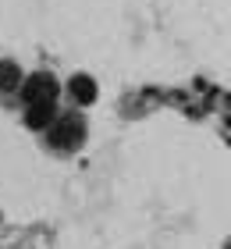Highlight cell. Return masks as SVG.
I'll return each mask as SVG.
<instances>
[{"label": "cell", "instance_id": "7a4b0ae2", "mask_svg": "<svg viewBox=\"0 0 231 249\" xmlns=\"http://www.w3.org/2000/svg\"><path fill=\"white\" fill-rule=\"evenodd\" d=\"M21 96H25V104H53L57 93H61V82L50 75V71H36L29 78H21Z\"/></svg>", "mask_w": 231, "mask_h": 249}, {"label": "cell", "instance_id": "5b68a950", "mask_svg": "<svg viewBox=\"0 0 231 249\" xmlns=\"http://www.w3.org/2000/svg\"><path fill=\"white\" fill-rule=\"evenodd\" d=\"M21 68L15 61H0V93H15V89H21Z\"/></svg>", "mask_w": 231, "mask_h": 249}, {"label": "cell", "instance_id": "277c9868", "mask_svg": "<svg viewBox=\"0 0 231 249\" xmlns=\"http://www.w3.org/2000/svg\"><path fill=\"white\" fill-rule=\"evenodd\" d=\"M53 121H57V107H53V104H29L25 124H29L32 132H46Z\"/></svg>", "mask_w": 231, "mask_h": 249}, {"label": "cell", "instance_id": "6da1fadb", "mask_svg": "<svg viewBox=\"0 0 231 249\" xmlns=\"http://www.w3.org/2000/svg\"><path fill=\"white\" fill-rule=\"evenodd\" d=\"M46 135H50V146L53 150H64V153H71L78 150V146L86 142V118L82 114H57V121L46 128Z\"/></svg>", "mask_w": 231, "mask_h": 249}, {"label": "cell", "instance_id": "3957f363", "mask_svg": "<svg viewBox=\"0 0 231 249\" xmlns=\"http://www.w3.org/2000/svg\"><path fill=\"white\" fill-rule=\"evenodd\" d=\"M68 93H71V100L78 107H89L100 89H96V82H92L89 75H71V78H68Z\"/></svg>", "mask_w": 231, "mask_h": 249}]
</instances>
